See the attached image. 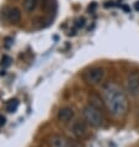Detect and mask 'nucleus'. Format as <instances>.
Masks as SVG:
<instances>
[{
    "mask_svg": "<svg viewBox=\"0 0 139 147\" xmlns=\"http://www.w3.org/2000/svg\"><path fill=\"white\" fill-rule=\"evenodd\" d=\"M102 99L105 101V108L110 115L121 119L127 115L129 109V101L127 94L117 84L108 83L102 89Z\"/></svg>",
    "mask_w": 139,
    "mask_h": 147,
    "instance_id": "nucleus-1",
    "label": "nucleus"
},
{
    "mask_svg": "<svg viewBox=\"0 0 139 147\" xmlns=\"http://www.w3.org/2000/svg\"><path fill=\"white\" fill-rule=\"evenodd\" d=\"M83 116H84V120L86 121V124L92 126V127H100L102 125V122H104L102 111L91 104H88L84 107Z\"/></svg>",
    "mask_w": 139,
    "mask_h": 147,
    "instance_id": "nucleus-2",
    "label": "nucleus"
},
{
    "mask_svg": "<svg viewBox=\"0 0 139 147\" xmlns=\"http://www.w3.org/2000/svg\"><path fill=\"white\" fill-rule=\"evenodd\" d=\"M83 78L89 85H97L105 78V69L102 67H97V66L91 67L84 72Z\"/></svg>",
    "mask_w": 139,
    "mask_h": 147,
    "instance_id": "nucleus-3",
    "label": "nucleus"
},
{
    "mask_svg": "<svg viewBox=\"0 0 139 147\" xmlns=\"http://www.w3.org/2000/svg\"><path fill=\"white\" fill-rule=\"evenodd\" d=\"M126 89L130 96H139V73L132 72L129 73L126 79Z\"/></svg>",
    "mask_w": 139,
    "mask_h": 147,
    "instance_id": "nucleus-4",
    "label": "nucleus"
},
{
    "mask_svg": "<svg viewBox=\"0 0 139 147\" xmlns=\"http://www.w3.org/2000/svg\"><path fill=\"white\" fill-rule=\"evenodd\" d=\"M51 147H83L79 142L72 138H68L63 135H53L49 138Z\"/></svg>",
    "mask_w": 139,
    "mask_h": 147,
    "instance_id": "nucleus-5",
    "label": "nucleus"
},
{
    "mask_svg": "<svg viewBox=\"0 0 139 147\" xmlns=\"http://www.w3.org/2000/svg\"><path fill=\"white\" fill-rule=\"evenodd\" d=\"M72 134L76 138H85L88 136V124L85 120H76L72 125Z\"/></svg>",
    "mask_w": 139,
    "mask_h": 147,
    "instance_id": "nucleus-6",
    "label": "nucleus"
},
{
    "mask_svg": "<svg viewBox=\"0 0 139 147\" xmlns=\"http://www.w3.org/2000/svg\"><path fill=\"white\" fill-rule=\"evenodd\" d=\"M74 109L70 107H63L58 110L57 113V119H58L59 122H69L73 117H74Z\"/></svg>",
    "mask_w": 139,
    "mask_h": 147,
    "instance_id": "nucleus-7",
    "label": "nucleus"
},
{
    "mask_svg": "<svg viewBox=\"0 0 139 147\" xmlns=\"http://www.w3.org/2000/svg\"><path fill=\"white\" fill-rule=\"evenodd\" d=\"M5 15H6V19L13 24H17V22H20V20H21V10L16 6L7 7L5 11Z\"/></svg>",
    "mask_w": 139,
    "mask_h": 147,
    "instance_id": "nucleus-8",
    "label": "nucleus"
},
{
    "mask_svg": "<svg viewBox=\"0 0 139 147\" xmlns=\"http://www.w3.org/2000/svg\"><path fill=\"white\" fill-rule=\"evenodd\" d=\"M89 104L94 105L95 108L100 109V110L105 107V101H104V99H101V96H100V95H97V94H90V103H89Z\"/></svg>",
    "mask_w": 139,
    "mask_h": 147,
    "instance_id": "nucleus-9",
    "label": "nucleus"
},
{
    "mask_svg": "<svg viewBox=\"0 0 139 147\" xmlns=\"http://www.w3.org/2000/svg\"><path fill=\"white\" fill-rule=\"evenodd\" d=\"M39 0H23V9H25L27 13H32V11L36 10V7L38 5Z\"/></svg>",
    "mask_w": 139,
    "mask_h": 147,
    "instance_id": "nucleus-10",
    "label": "nucleus"
},
{
    "mask_svg": "<svg viewBox=\"0 0 139 147\" xmlns=\"http://www.w3.org/2000/svg\"><path fill=\"white\" fill-rule=\"evenodd\" d=\"M19 107V101L16 100V99H13V100H9L7 101V104H6V110L9 113H15L16 111V109H17Z\"/></svg>",
    "mask_w": 139,
    "mask_h": 147,
    "instance_id": "nucleus-11",
    "label": "nucleus"
},
{
    "mask_svg": "<svg viewBox=\"0 0 139 147\" xmlns=\"http://www.w3.org/2000/svg\"><path fill=\"white\" fill-rule=\"evenodd\" d=\"M76 26L78 27H84L85 26V19L84 18H79L76 20Z\"/></svg>",
    "mask_w": 139,
    "mask_h": 147,
    "instance_id": "nucleus-12",
    "label": "nucleus"
}]
</instances>
